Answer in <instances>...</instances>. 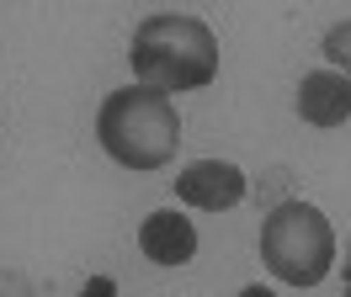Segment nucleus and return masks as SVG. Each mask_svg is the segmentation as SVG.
<instances>
[{"instance_id":"obj_2","label":"nucleus","mask_w":351,"mask_h":297,"mask_svg":"<svg viewBox=\"0 0 351 297\" xmlns=\"http://www.w3.org/2000/svg\"><path fill=\"white\" fill-rule=\"evenodd\" d=\"M96 138L117 165L128 170H160L181 144V117L176 101L160 96L149 85H128V90H112L101 112H96Z\"/></svg>"},{"instance_id":"obj_1","label":"nucleus","mask_w":351,"mask_h":297,"mask_svg":"<svg viewBox=\"0 0 351 297\" xmlns=\"http://www.w3.org/2000/svg\"><path fill=\"white\" fill-rule=\"evenodd\" d=\"M133 75L138 85H149L160 96L176 90H202V85L219 75V38L202 16H181V11H160L144 16L133 32Z\"/></svg>"},{"instance_id":"obj_9","label":"nucleus","mask_w":351,"mask_h":297,"mask_svg":"<svg viewBox=\"0 0 351 297\" xmlns=\"http://www.w3.org/2000/svg\"><path fill=\"white\" fill-rule=\"evenodd\" d=\"M240 297H277V292H271V287H245Z\"/></svg>"},{"instance_id":"obj_7","label":"nucleus","mask_w":351,"mask_h":297,"mask_svg":"<svg viewBox=\"0 0 351 297\" xmlns=\"http://www.w3.org/2000/svg\"><path fill=\"white\" fill-rule=\"evenodd\" d=\"M325 59L335 64V75H346V80H351V21H341V27H330V32H325Z\"/></svg>"},{"instance_id":"obj_10","label":"nucleus","mask_w":351,"mask_h":297,"mask_svg":"<svg viewBox=\"0 0 351 297\" xmlns=\"http://www.w3.org/2000/svg\"><path fill=\"white\" fill-rule=\"evenodd\" d=\"M346 297H351V250H346Z\"/></svg>"},{"instance_id":"obj_3","label":"nucleus","mask_w":351,"mask_h":297,"mask_svg":"<svg viewBox=\"0 0 351 297\" xmlns=\"http://www.w3.org/2000/svg\"><path fill=\"white\" fill-rule=\"evenodd\" d=\"M261 260L287 287H319L335 266V233L314 202H277L261 223Z\"/></svg>"},{"instance_id":"obj_5","label":"nucleus","mask_w":351,"mask_h":297,"mask_svg":"<svg viewBox=\"0 0 351 297\" xmlns=\"http://www.w3.org/2000/svg\"><path fill=\"white\" fill-rule=\"evenodd\" d=\"M138 250L149 255L154 266H186L197 255V229H192V218H181L171 207L149 212L144 229H138Z\"/></svg>"},{"instance_id":"obj_4","label":"nucleus","mask_w":351,"mask_h":297,"mask_svg":"<svg viewBox=\"0 0 351 297\" xmlns=\"http://www.w3.org/2000/svg\"><path fill=\"white\" fill-rule=\"evenodd\" d=\"M176 196L202 212H223L245 196V170L229 165V159H192L176 175Z\"/></svg>"},{"instance_id":"obj_8","label":"nucleus","mask_w":351,"mask_h":297,"mask_svg":"<svg viewBox=\"0 0 351 297\" xmlns=\"http://www.w3.org/2000/svg\"><path fill=\"white\" fill-rule=\"evenodd\" d=\"M80 297H117V281L112 276H90L86 287H80Z\"/></svg>"},{"instance_id":"obj_6","label":"nucleus","mask_w":351,"mask_h":297,"mask_svg":"<svg viewBox=\"0 0 351 297\" xmlns=\"http://www.w3.org/2000/svg\"><path fill=\"white\" fill-rule=\"evenodd\" d=\"M298 117L314 127H341L351 117V80L335 69H314L298 85Z\"/></svg>"}]
</instances>
